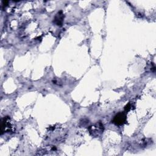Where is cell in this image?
Listing matches in <instances>:
<instances>
[{"mask_svg": "<svg viewBox=\"0 0 156 156\" xmlns=\"http://www.w3.org/2000/svg\"><path fill=\"white\" fill-rule=\"evenodd\" d=\"M10 120V117L8 116H4L2 119L1 125V134H2L4 132H9L10 131H12V127Z\"/></svg>", "mask_w": 156, "mask_h": 156, "instance_id": "cell-1", "label": "cell"}, {"mask_svg": "<svg viewBox=\"0 0 156 156\" xmlns=\"http://www.w3.org/2000/svg\"><path fill=\"white\" fill-rule=\"evenodd\" d=\"M126 115L123 112H119L116 114L112 121V122L116 126H121L126 122Z\"/></svg>", "mask_w": 156, "mask_h": 156, "instance_id": "cell-2", "label": "cell"}, {"mask_svg": "<svg viewBox=\"0 0 156 156\" xmlns=\"http://www.w3.org/2000/svg\"><path fill=\"white\" fill-rule=\"evenodd\" d=\"M63 18H64V15L62 13V12L60 11L59 12L57 13V14L55 16L54 23L57 26H62L63 21Z\"/></svg>", "mask_w": 156, "mask_h": 156, "instance_id": "cell-3", "label": "cell"}, {"mask_svg": "<svg viewBox=\"0 0 156 156\" xmlns=\"http://www.w3.org/2000/svg\"><path fill=\"white\" fill-rule=\"evenodd\" d=\"M130 109H131V105H130V103H129L128 104H127V105L125 106V107H124V110H125L126 112H129Z\"/></svg>", "mask_w": 156, "mask_h": 156, "instance_id": "cell-4", "label": "cell"}]
</instances>
